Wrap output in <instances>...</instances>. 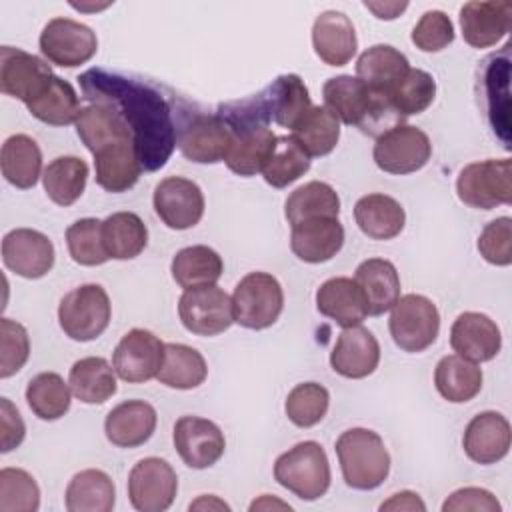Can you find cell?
<instances>
[{
    "label": "cell",
    "instance_id": "cell-16",
    "mask_svg": "<svg viewBox=\"0 0 512 512\" xmlns=\"http://www.w3.org/2000/svg\"><path fill=\"white\" fill-rule=\"evenodd\" d=\"M154 212L172 230H188L204 216V194L200 186L182 176L162 178L152 196Z\"/></svg>",
    "mask_w": 512,
    "mask_h": 512
},
{
    "label": "cell",
    "instance_id": "cell-36",
    "mask_svg": "<svg viewBox=\"0 0 512 512\" xmlns=\"http://www.w3.org/2000/svg\"><path fill=\"white\" fill-rule=\"evenodd\" d=\"M170 272L174 282L186 290L216 284L224 272V262L214 248L194 244L176 252L170 264Z\"/></svg>",
    "mask_w": 512,
    "mask_h": 512
},
{
    "label": "cell",
    "instance_id": "cell-51",
    "mask_svg": "<svg viewBox=\"0 0 512 512\" xmlns=\"http://www.w3.org/2000/svg\"><path fill=\"white\" fill-rule=\"evenodd\" d=\"M480 256L494 266L512 264V220L510 216H500L484 226L478 236Z\"/></svg>",
    "mask_w": 512,
    "mask_h": 512
},
{
    "label": "cell",
    "instance_id": "cell-40",
    "mask_svg": "<svg viewBox=\"0 0 512 512\" xmlns=\"http://www.w3.org/2000/svg\"><path fill=\"white\" fill-rule=\"evenodd\" d=\"M102 240L110 258L132 260L148 244V228L134 212H114L102 220Z\"/></svg>",
    "mask_w": 512,
    "mask_h": 512
},
{
    "label": "cell",
    "instance_id": "cell-45",
    "mask_svg": "<svg viewBox=\"0 0 512 512\" xmlns=\"http://www.w3.org/2000/svg\"><path fill=\"white\" fill-rule=\"evenodd\" d=\"M508 44L504 46L502 54H494L490 58L484 60V98H486V114L490 120V126L494 128V132L500 134V138L504 140V146L508 148V132H510V122H508V114L502 112V108L498 106V88L502 84L508 82L510 78V58H508ZM502 104L508 106V98H500Z\"/></svg>",
    "mask_w": 512,
    "mask_h": 512
},
{
    "label": "cell",
    "instance_id": "cell-33",
    "mask_svg": "<svg viewBox=\"0 0 512 512\" xmlns=\"http://www.w3.org/2000/svg\"><path fill=\"white\" fill-rule=\"evenodd\" d=\"M116 502V488L112 478L98 468L76 472L64 494L68 512H110Z\"/></svg>",
    "mask_w": 512,
    "mask_h": 512
},
{
    "label": "cell",
    "instance_id": "cell-13",
    "mask_svg": "<svg viewBox=\"0 0 512 512\" xmlns=\"http://www.w3.org/2000/svg\"><path fill=\"white\" fill-rule=\"evenodd\" d=\"M178 492L174 468L158 458L138 460L128 474V498L138 512H164L172 506Z\"/></svg>",
    "mask_w": 512,
    "mask_h": 512
},
{
    "label": "cell",
    "instance_id": "cell-1",
    "mask_svg": "<svg viewBox=\"0 0 512 512\" xmlns=\"http://www.w3.org/2000/svg\"><path fill=\"white\" fill-rule=\"evenodd\" d=\"M82 98L114 108L130 128L142 170L156 172L176 148L174 108L162 92L144 80L90 68L78 76Z\"/></svg>",
    "mask_w": 512,
    "mask_h": 512
},
{
    "label": "cell",
    "instance_id": "cell-46",
    "mask_svg": "<svg viewBox=\"0 0 512 512\" xmlns=\"http://www.w3.org/2000/svg\"><path fill=\"white\" fill-rule=\"evenodd\" d=\"M310 170V156L292 140L290 134L278 136L276 148L262 170L266 184L272 188H286Z\"/></svg>",
    "mask_w": 512,
    "mask_h": 512
},
{
    "label": "cell",
    "instance_id": "cell-24",
    "mask_svg": "<svg viewBox=\"0 0 512 512\" xmlns=\"http://www.w3.org/2000/svg\"><path fill=\"white\" fill-rule=\"evenodd\" d=\"M312 46L316 56L328 66H344L358 48L352 20L338 10H324L312 26Z\"/></svg>",
    "mask_w": 512,
    "mask_h": 512
},
{
    "label": "cell",
    "instance_id": "cell-35",
    "mask_svg": "<svg viewBox=\"0 0 512 512\" xmlns=\"http://www.w3.org/2000/svg\"><path fill=\"white\" fill-rule=\"evenodd\" d=\"M408 70V58L390 44H374L356 60V76L386 96Z\"/></svg>",
    "mask_w": 512,
    "mask_h": 512
},
{
    "label": "cell",
    "instance_id": "cell-43",
    "mask_svg": "<svg viewBox=\"0 0 512 512\" xmlns=\"http://www.w3.org/2000/svg\"><path fill=\"white\" fill-rule=\"evenodd\" d=\"M72 390L58 372H40L26 386V402L40 420H58L70 410Z\"/></svg>",
    "mask_w": 512,
    "mask_h": 512
},
{
    "label": "cell",
    "instance_id": "cell-38",
    "mask_svg": "<svg viewBox=\"0 0 512 512\" xmlns=\"http://www.w3.org/2000/svg\"><path fill=\"white\" fill-rule=\"evenodd\" d=\"M208 376V364L204 356L186 344H164V362L156 380L168 388L192 390L198 388Z\"/></svg>",
    "mask_w": 512,
    "mask_h": 512
},
{
    "label": "cell",
    "instance_id": "cell-55",
    "mask_svg": "<svg viewBox=\"0 0 512 512\" xmlns=\"http://www.w3.org/2000/svg\"><path fill=\"white\" fill-rule=\"evenodd\" d=\"M380 510H392V512H400V510H406V512H424L426 510V504L422 502V498L416 494V492H410V490H402V492H396L392 494L386 502L380 504Z\"/></svg>",
    "mask_w": 512,
    "mask_h": 512
},
{
    "label": "cell",
    "instance_id": "cell-8",
    "mask_svg": "<svg viewBox=\"0 0 512 512\" xmlns=\"http://www.w3.org/2000/svg\"><path fill=\"white\" fill-rule=\"evenodd\" d=\"M462 204L476 210H492L512 200V160L488 158L466 164L456 180Z\"/></svg>",
    "mask_w": 512,
    "mask_h": 512
},
{
    "label": "cell",
    "instance_id": "cell-20",
    "mask_svg": "<svg viewBox=\"0 0 512 512\" xmlns=\"http://www.w3.org/2000/svg\"><path fill=\"white\" fill-rule=\"evenodd\" d=\"M452 350L476 364L496 358L502 348L498 324L482 312H462L450 328Z\"/></svg>",
    "mask_w": 512,
    "mask_h": 512
},
{
    "label": "cell",
    "instance_id": "cell-30",
    "mask_svg": "<svg viewBox=\"0 0 512 512\" xmlns=\"http://www.w3.org/2000/svg\"><path fill=\"white\" fill-rule=\"evenodd\" d=\"M354 220L372 240H392L406 224L402 204L388 194H366L354 204Z\"/></svg>",
    "mask_w": 512,
    "mask_h": 512
},
{
    "label": "cell",
    "instance_id": "cell-41",
    "mask_svg": "<svg viewBox=\"0 0 512 512\" xmlns=\"http://www.w3.org/2000/svg\"><path fill=\"white\" fill-rule=\"evenodd\" d=\"M88 182V164L78 156H58L42 172L46 196L58 206L74 204Z\"/></svg>",
    "mask_w": 512,
    "mask_h": 512
},
{
    "label": "cell",
    "instance_id": "cell-9",
    "mask_svg": "<svg viewBox=\"0 0 512 512\" xmlns=\"http://www.w3.org/2000/svg\"><path fill=\"white\" fill-rule=\"evenodd\" d=\"M388 328L400 350L422 352L438 338L440 312L430 298L422 294H404L392 306Z\"/></svg>",
    "mask_w": 512,
    "mask_h": 512
},
{
    "label": "cell",
    "instance_id": "cell-27",
    "mask_svg": "<svg viewBox=\"0 0 512 512\" xmlns=\"http://www.w3.org/2000/svg\"><path fill=\"white\" fill-rule=\"evenodd\" d=\"M316 308L322 316L334 320L342 328L358 326L368 316L366 298L354 278H328L316 290Z\"/></svg>",
    "mask_w": 512,
    "mask_h": 512
},
{
    "label": "cell",
    "instance_id": "cell-52",
    "mask_svg": "<svg viewBox=\"0 0 512 512\" xmlns=\"http://www.w3.org/2000/svg\"><path fill=\"white\" fill-rule=\"evenodd\" d=\"M412 42L422 52H440L454 40V24L442 10H428L412 30Z\"/></svg>",
    "mask_w": 512,
    "mask_h": 512
},
{
    "label": "cell",
    "instance_id": "cell-3",
    "mask_svg": "<svg viewBox=\"0 0 512 512\" xmlns=\"http://www.w3.org/2000/svg\"><path fill=\"white\" fill-rule=\"evenodd\" d=\"M334 450L342 478L354 490H374L390 474V454L374 430L350 428L338 436Z\"/></svg>",
    "mask_w": 512,
    "mask_h": 512
},
{
    "label": "cell",
    "instance_id": "cell-23",
    "mask_svg": "<svg viewBox=\"0 0 512 512\" xmlns=\"http://www.w3.org/2000/svg\"><path fill=\"white\" fill-rule=\"evenodd\" d=\"M344 244V226L338 218H312L292 226L290 248L294 256L308 264L332 260Z\"/></svg>",
    "mask_w": 512,
    "mask_h": 512
},
{
    "label": "cell",
    "instance_id": "cell-4",
    "mask_svg": "<svg viewBox=\"0 0 512 512\" xmlns=\"http://www.w3.org/2000/svg\"><path fill=\"white\" fill-rule=\"evenodd\" d=\"M274 480L300 500L322 498L332 480L326 450L316 440L298 442L276 458Z\"/></svg>",
    "mask_w": 512,
    "mask_h": 512
},
{
    "label": "cell",
    "instance_id": "cell-39",
    "mask_svg": "<svg viewBox=\"0 0 512 512\" xmlns=\"http://www.w3.org/2000/svg\"><path fill=\"white\" fill-rule=\"evenodd\" d=\"M290 136L310 158L326 156L340 140V122L326 106H312L290 130Z\"/></svg>",
    "mask_w": 512,
    "mask_h": 512
},
{
    "label": "cell",
    "instance_id": "cell-48",
    "mask_svg": "<svg viewBox=\"0 0 512 512\" xmlns=\"http://www.w3.org/2000/svg\"><path fill=\"white\" fill-rule=\"evenodd\" d=\"M70 258L80 266H100L110 260L102 240V220L80 218L66 230Z\"/></svg>",
    "mask_w": 512,
    "mask_h": 512
},
{
    "label": "cell",
    "instance_id": "cell-11",
    "mask_svg": "<svg viewBox=\"0 0 512 512\" xmlns=\"http://www.w3.org/2000/svg\"><path fill=\"white\" fill-rule=\"evenodd\" d=\"M374 162L388 174H412L424 168L432 156V144L424 130L398 124L376 138Z\"/></svg>",
    "mask_w": 512,
    "mask_h": 512
},
{
    "label": "cell",
    "instance_id": "cell-2",
    "mask_svg": "<svg viewBox=\"0 0 512 512\" xmlns=\"http://www.w3.org/2000/svg\"><path fill=\"white\" fill-rule=\"evenodd\" d=\"M324 106L348 126H356L364 134L380 136L386 130L404 124L402 116L392 108L388 96L364 84L358 76H334L322 88Z\"/></svg>",
    "mask_w": 512,
    "mask_h": 512
},
{
    "label": "cell",
    "instance_id": "cell-56",
    "mask_svg": "<svg viewBox=\"0 0 512 512\" xmlns=\"http://www.w3.org/2000/svg\"><path fill=\"white\" fill-rule=\"evenodd\" d=\"M364 6L380 20H394L408 8V2H364Z\"/></svg>",
    "mask_w": 512,
    "mask_h": 512
},
{
    "label": "cell",
    "instance_id": "cell-31",
    "mask_svg": "<svg viewBox=\"0 0 512 512\" xmlns=\"http://www.w3.org/2000/svg\"><path fill=\"white\" fill-rule=\"evenodd\" d=\"M0 168L6 182L20 190L36 186L42 176V152L28 134H12L0 150Z\"/></svg>",
    "mask_w": 512,
    "mask_h": 512
},
{
    "label": "cell",
    "instance_id": "cell-57",
    "mask_svg": "<svg viewBox=\"0 0 512 512\" xmlns=\"http://www.w3.org/2000/svg\"><path fill=\"white\" fill-rule=\"evenodd\" d=\"M190 510H226L228 512L230 506L214 494H202L198 500L190 504Z\"/></svg>",
    "mask_w": 512,
    "mask_h": 512
},
{
    "label": "cell",
    "instance_id": "cell-42",
    "mask_svg": "<svg viewBox=\"0 0 512 512\" xmlns=\"http://www.w3.org/2000/svg\"><path fill=\"white\" fill-rule=\"evenodd\" d=\"M28 112L50 126H66L78 120L80 116V98L74 90V86L60 78L52 76L50 84L44 88V92L26 104Z\"/></svg>",
    "mask_w": 512,
    "mask_h": 512
},
{
    "label": "cell",
    "instance_id": "cell-37",
    "mask_svg": "<svg viewBox=\"0 0 512 512\" xmlns=\"http://www.w3.org/2000/svg\"><path fill=\"white\" fill-rule=\"evenodd\" d=\"M340 196L328 184L320 180L298 186L284 202V216L290 226L312 218H338Z\"/></svg>",
    "mask_w": 512,
    "mask_h": 512
},
{
    "label": "cell",
    "instance_id": "cell-18",
    "mask_svg": "<svg viewBox=\"0 0 512 512\" xmlns=\"http://www.w3.org/2000/svg\"><path fill=\"white\" fill-rule=\"evenodd\" d=\"M2 262L10 272L38 280L54 266V244L40 230L14 228L2 238Z\"/></svg>",
    "mask_w": 512,
    "mask_h": 512
},
{
    "label": "cell",
    "instance_id": "cell-29",
    "mask_svg": "<svg viewBox=\"0 0 512 512\" xmlns=\"http://www.w3.org/2000/svg\"><path fill=\"white\" fill-rule=\"evenodd\" d=\"M354 280L366 298L368 316H380L392 310L400 298L398 270L386 258H368L360 262Z\"/></svg>",
    "mask_w": 512,
    "mask_h": 512
},
{
    "label": "cell",
    "instance_id": "cell-17",
    "mask_svg": "<svg viewBox=\"0 0 512 512\" xmlns=\"http://www.w3.org/2000/svg\"><path fill=\"white\" fill-rule=\"evenodd\" d=\"M50 66L38 56L14 48H0V90L24 104L38 98L52 80Z\"/></svg>",
    "mask_w": 512,
    "mask_h": 512
},
{
    "label": "cell",
    "instance_id": "cell-12",
    "mask_svg": "<svg viewBox=\"0 0 512 512\" xmlns=\"http://www.w3.org/2000/svg\"><path fill=\"white\" fill-rule=\"evenodd\" d=\"M38 44L44 58L60 68L82 66L98 50V38L90 26L62 16L42 28Z\"/></svg>",
    "mask_w": 512,
    "mask_h": 512
},
{
    "label": "cell",
    "instance_id": "cell-28",
    "mask_svg": "<svg viewBox=\"0 0 512 512\" xmlns=\"http://www.w3.org/2000/svg\"><path fill=\"white\" fill-rule=\"evenodd\" d=\"M94 156V170H96V182L100 188L112 194H120L130 190L142 172L134 142H112L96 152Z\"/></svg>",
    "mask_w": 512,
    "mask_h": 512
},
{
    "label": "cell",
    "instance_id": "cell-14",
    "mask_svg": "<svg viewBox=\"0 0 512 512\" xmlns=\"http://www.w3.org/2000/svg\"><path fill=\"white\" fill-rule=\"evenodd\" d=\"M164 362V342L144 328L128 330L114 348L112 366L124 382L140 384L158 376Z\"/></svg>",
    "mask_w": 512,
    "mask_h": 512
},
{
    "label": "cell",
    "instance_id": "cell-44",
    "mask_svg": "<svg viewBox=\"0 0 512 512\" xmlns=\"http://www.w3.org/2000/svg\"><path fill=\"white\" fill-rule=\"evenodd\" d=\"M436 98V80L422 68H410L388 92L392 108L402 116L424 112Z\"/></svg>",
    "mask_w": 512,
    "mask_h": 512
},
{
    "label": "cell",
    "instance_id": "cell-49",
    "mask_svg": "<svg viewBox=\"0 0 512 512\" xmlns=\"http://www.w3.org/2000/svg\"><path fill=\"white\" fill-rule=\"evenodd\" d=\"M40 488L32 474L22 468L0 470V512H36Z\"/></svg>",
    "mask_w": 512,
    "mask_h": 512
},
{
    "label": "cell",
    "instance_id": "cell-53",
    "mask_svg": "<svg viewBox=\"0 0 512 512\" xmlns=\"http://www.w3.org/2000/svg\"><path fill=\"white\" fill-rule=\"evenodd\" d=\"M498 498L478 486H466L454 490L442 504V512H500Z\"/></svg>",
    "mask_w": 512,
    "mask_h": 512
},
{
    "label": "cell",
    "instance_id": "cell-54",
    "mask_svg": "<svg viewBox=\"0 0 512 512\" xmlns=\"http://www.w3.org/2000/svg\"><path fill=\"white\" fill-rule=\"evenodd\" d=\"M26 424L10 398H0V452H12L22 444Z\"/></svg>",
    "mask_w": 512,
    "mask_h": 512
},
{
    "label": "cell",
    "instance_id": "cell-25",
    "mask_svg": "<svg viewBox=\"0 0 512 512\" xmlns=\"http://www.w3.org/2000/svg\"><path fill=\"white\" fill-rule=\"evenodd\" d=\"M234 136L230 148L224 156V162L230 172L238 176H256L268 164L278 136L268 126H236L232 128Z\"/></svg>",
    "mask_w": 512,
    "mask_h": 512
},
{
    "label": "cell",
    "instance_id": "cell-19",
    "mask_svg": "<svg viewBox=\"0 0 512 512\" xmlns=\"http://www.w3.org/2000/svg\"><path fill=\"white\" fill-rule=\"evenodd\" d=\"M512 24V4L508 0H474L460 8L462 38L472 48L496 46Z\"/></svg>",
    "mask_w": 512,
    "mask_h": 512
},
{
    "label": "cell",
    "instance_id": "cell-26",
    "mask_svg": "<svg viewBox=\"0 0 512 512\" xmlns=\"http://www.w3.org/2000/svg\"><path fill=\"white\" fill-rule=\"evenodd\" d=\"M158 424V414L144 400H126L114 406L104 420V434L118 448H136L150 440Z\"/></svg>",
    "mask_w": 512,
    "mask_h": 512
},
{
    "label": "cell",
    "instance_id": "cell-6",
    "mask_svg": "<svg viewBox=\"0 0 512 512\" xmlns=\"http://www.w3.org/2000/svg\"><path fill=\"white\" fill-rule=\"evenodd\" d=\"M110 316V298L100 284L72 288L58 304L60 328L76 342L96 340L108 328Z\"/></svg>",
    "mask_w": 512,
    "mask_h": 512
},
{
    "label": "cell",
    "instance_id": "cell-15",
    "mask_svg": "<svg viewBox=\"0 0 512 512\" xmlns=\"http://www.w3.org/2000/svg\"><path fill=\"white\" fill-rule=\"evenodd\" d=\"M172 442L188 468L214 466L226 450V438L218 424L200 416H180L174 424Z\"/></svg>",
    "mask_w": 512,
    "mask_h": 512
},
{
    "label": "cell",
    "instance_id": "cell-10",
    "mask_svg": "<svg viewBox=\"0 0 512 512\" xmlns=\"http://www.w3.org/2000/svg\"><path fill=\"white\" fill-rule=\"evenodd\" d=\"M182 326L196 336H216L234 324L232 298L216 284L186 288L178 300Z\"/></svg>",
    "mask_w": 512,
    "mask_h": 512
},
{
    "label": "cell",
    "instance_id": "cell-34",
    "mask_svg": "<svg viewBox=\"0 0 512 512\" xmlns=\"http://www.w3.org/2000/svg\"><path fill=\"white\" fill-rule=\"evenodd\" d=\"M116 370L102 356H86L72 364L68 384L76 400L84 404H104L116 394Z\"/></svg>",
    "mask_w": 512,
    "mask_h": 512
},
{
    "label": "cell",
    "instance_id": "cell-32",
    "mask_svg": "<svg viewBox=\"0 0 512 512\" xmlns=\"http://www.w3.org/2000/svg\"><path fill=\"white\" fill-rule=\"evenodd\" d=\"M482 380V368L458 354L442 356L434 370V386L438 394L452 404H464L478 396Z\"/></svg>",
    "mask_w": 512,
    "mask_h": 512
},
{
    "label": "cell",
    "instance_id": "cell-22",
    "mask_svg": "<svg viewBox=\"0 0 512 512\" xmlns=\"http://www.w3.org/2000/svg\"><path fill=\"white\" fill-rule=\"evenodd\" d=\"M512 442L510 422L500 412L488 410L476 414L462 436V448L466 456L476 464H496L500 462Z\"/></svg>",
    "mask_w": 512,
    "mask_h": 512
},
{
    "label": "cell",
    "instance_id": "cell-47",
    "mask_svg": "<svg viewBox=\"0 0 512 512\" xmlns=\"http://www.w3.org/2000/svg\"><path fill=\"white\" fill-rule=\"evenodd\" d=\"M330 406L328 390L318 382L296 384L284 402L288 420L298 428H312L326 416Z\"/></svg>",
    "mask_w": 512,
    "mask_h": 512
},
{
    "label": "cell",
    "instance_id": "cell-50",
    "mask_svg": "<svg viewBox=\"0 0 512 512\" xmlns=\"http://www.w3.org/2000/svg\"><path fill=\"white\" fill-rule=\"evenodd\" d=\"M30 356L26 328L10 318L0 320V378L14 376Z\"/></svg>",
    "mask_w": 512,
    "mask_h": 512
},
{
    "label": "cell",
    "instance_id": "cell-21",
    "mask_svg": "<svg viewBox=\"0 0 512 512\" xmlns=\"http://www.w3.org/2000/svg\"><path fill=\"white\" fill-rule=\"evenodd\" d=\"M380 362V344L362 324L344 328L330 352V366L336 374L360 380L370 376Z\"/></svg>",
    "mask_w": 512,
    "mask_h": 512
},
{
    "label": "cell",
    "instance_id": "cell-5",
    "mask_svg": "<svg viewBox=\"0 0 512 512\" xmlns=\"http://www.w3.org/2000/svg\"><path fill=\"white\" fill-rule=\"evenodd\" d=\"M232 136V128L218 112L206 114L180 110L176 116V148L190 162H224Z\"/></svg>",
    "mask_w": 512,
    "mask_h": 512
},
{
    "label": "cell",
    "instance_id": "cell-7",
    "mask_svg": "<svg viewBox=\"0 0 512 512\" xmlns=\"http://www.w3.org/2000/svg\"><path fill=\"white\" fill-rule=\"evenodd\" d=\"M284 290L268 272H250L234 288V322L248 330L270 328L282 314Z\"/></svg>",
    "mask_w": 512,
    "mask_h": 512
},
{
    "label": "cell",
    "instance_id": "cell-58",
    "mask_svg": "<svg viewBox=\"0 0 512 512\" xmlns=\"http://www.w3.org/2000/svg\"><path fill=\"white\" fill-rule=\"evenodd\" d=\"M254 510H292V506L270 496V494H262L258 500H254L250 504V512H254Z\"/></svg>",
    "mask_w": 512,
    "mask_h": 512
}]
</instances>
